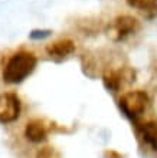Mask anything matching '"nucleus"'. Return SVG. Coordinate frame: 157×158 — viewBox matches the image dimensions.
Wrapping results in <instances>:
<instances>
[{"mask_svg":"<svg viewBox=\"0 0 157 158\" xmlns=\"http://www.w3.org/2000/svg\"><path fill=\"white\" fill-rule=\"evenodd\" d=\"M50 35L49 30H33L30 33V38L32 39H43V38H48Z\"/></svg>","mask_w":157,"mask_h":158,"instance_id":"10","label":"nucleus"},{"mask_svg":"<svg viewBox=\"0 0 157 158\" xmlns=\"http://www.w3.org/2000/svg\"><path fill=\"white\" fill-rule=\"evenodd\" d=\"M20 99L13 92L0 94V122L10 124L19 118L20 115Z\"/></svg>","mask_w":157,"mask_h":158,"instance_id":"3","label":"nucleus"},{"mask_svg":"<svg viewBox=\"0 0 157 158\" xmlns=\"http://www.w3.org/2000/svg\"><path fill=\"white\" fill-rule=\"evenodd\" d=\"M75 43L71 39H61L46 46V53L52 59H63L74 53Z\"/></svg>","mask_w":157,"mask_h":158,"instance_id":"5","label":"nucleus"},{"mask_svg":"<svg viewBox=\"0 0 157 158\" xmlns=\"http://www.w3.org/2000/svg\"><path fill=\"white\" fill-rule=\"evenodd\" d=\"M140 135L143 141L151 148L153 151H157V122L149 121L146 124L141 125Z\"/></svg>","mask_w":157,"mask_h":158,"instance_id":"8","label":"nucleus"},{"mask_svg":"<svg viewBox=\"0 0 157 158\" xmlns=\"http://www.w3.org/2000/svg\"><path fill=\"white\" fill-rule=\"evenodd\" d=\"M37 63L32 52H17L3 68V81L7 83H20L35 71Z\"/></svg>","mask_w":157,"mask_h":158,"instance_id":"1","label":"nucleus"},{"mask_svg":"<svg viewBox=\"0 0 157 158\" xmlns=\"http://www.w3.org/2000/svg\"><path fill=\"white\" fill-rule=\"evenodd\" d=\"M124 79H127L128 82L134 81V72H131L130 69H125L124 72H107L104 75V83L108 89L111 91H118V88L123 85Z\"/></svg>","mask_w":157,"mask_h":158,"instance_id":"7","label":"nucleus"},{"mask_svg":"<svg viewBox=\"0 0 157 158\" xmlns=\"http://www.w3.org/2000/svg\"><path fill=\"white\" fill-rule=\"evenodd\" d=\"M137 27H138L137 19L131 16H118L110 25L108 35L112 38V40H123L131 33H134Z\"/></svg>","mask_w":157,"mask_h":158,"instance_id":"4","label":"nucleus"},{"mask_svg":"<svg viewBox=\"0 0 157 158\" xmlns=\"http://www.w3.org/2000/svg\"><path fill=\"white\" fill-rule=\"evenodd\" d=\"M127 3L141 12H157V0H127Z\"/></svg>","mask_w":157,"mask_h":158,"instance_id":"9","label":"nucleus"},{"mask_svg":"<svg viewBox=\"0 0 157 158\" xmlns=\"http://www.w3.org/2000/svg\"><path fill=\"white\" fill-rule=\"evenodd\" d=\"M48 127L45 122L41 119H32L29 121L25 127V137L30 142H42L48 138Z\"/></svg>","mask_w":157,"mask_h":158,"instance_id":"6","label":"nucleus"},{"mask_svg":"<svg viewBox=\"0 0 157 158\" xmlns=\"http://www.w3.org/2000/svg\"><path fill=\"white\" fill-rule=\"evenodd\" d=\"M118 105L125 117L136 119L146 111L149 105V96L143 91H130L121 96Z\"/></svg>","mask_w":157,"mask_h":158,"instance_id":"2","label":"nucleus"}]
</instances>
